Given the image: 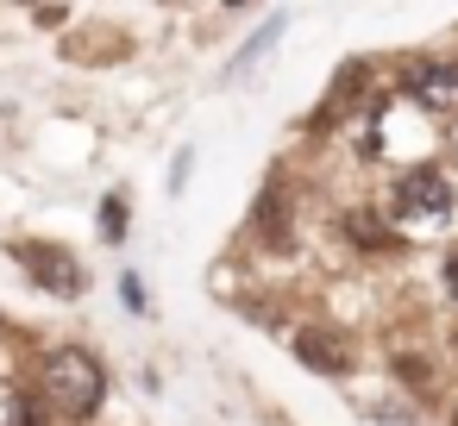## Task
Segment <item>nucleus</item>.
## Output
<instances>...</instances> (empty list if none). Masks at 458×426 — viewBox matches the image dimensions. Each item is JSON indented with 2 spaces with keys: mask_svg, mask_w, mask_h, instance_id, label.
<instances>
[{
  "mask_svg": "<svg viewBox=\"0 0 458 426\" xmlns=\"http://www.w3.org/2000/svg\"><path fill=\"white\" fill-rule=\"evenodd\" d=\"M383 213L395 220L402 238H439L458 226V182L439 163H408L383 188Z\"/></svg>",
  "mask_w": 458,
  "mask_h": 426,
  "instance_id": "obj_1",
  "label": "nucleus"
},
{
  "mask_svg": "<svg viewBox=\"0 0 458 426\" xmlns=\"http://www.w3.org/2000/svg\"><path fill=\"white\" fill-rule=\"evenodd\" d=\"M51 413L64 426H89L107 401V363L89 351V345H45L38 351V382H32Z\"/></svg>",
  "mask_w": 458,
  "mask_h": 426,
  "instance_id": "obj_2",
  "label": "nucleus"
},
{
  "mask_svg": "<svg viewBox=\"0 0 458 426\" xmlns=\"http://www.w3.org/2000/svg\"><path fill=\"white\" fill-rule=\"evenodd\" d=\"M289 351H295V363L301 370H314V376H327V382H352L358 376V338L345 332V326H333V320H301L295 332H289Z\"/></svg>",
  "mask_w": 458,
  "mask_h": 426,
  "instance_id": "obj_3",
  "label": "nucleus"
},
{
  "mask_svg": "<svg viewBox=\"0 0 458 426\" xmlns=\"http://www.w3.org/2000/svg\"><path fill=\"white\" fill-rule=\"evenodd\" d=\"M7 251H13V263H20L45 295H57V301H82V295H89V276H82L76 251H64V245H51V238H13Z\"/></svg>",
  "mask_w": 458,
  "mask_h": 426,
  "instance_id": "obj_4",
  "label": "nucleus"
},
{
  "mask_svg": "<svg viewBox=\"0 0 458 426\" xmlns=\"http://www.w3.org/2000/svg\"><path fill=\"white\" fill-rule=\"evenodd\" d=\"M245 238H251L258 251H270V257L295 251V188H289V176H283V170L258 188L251 220H245Z\"/></svg>",
  "mask_w": 458,
  "mask_h": 426,
  "instance_id": "obj_5",
  "label": "nucleus"
},
{
  "mask_svg": "<svg viewBox=\"0 0 458 426\" xmlns=\"http://www.w3.org/2000/svg\"><path fill=\"white\" fill-rule=\"evenodd\" d=\"M395 95L414 101L420 113H458V63L445 57H414L395 70Z\"/></svg>",
  "mask_w": 458,
  "mask_h": 426,
  "instance_id": "obj_6",
  "label": "nucleus"
},
{
  "mask_svg": "<svg viewBox=\"0 0 458 426\" xmlns=\"http://www.w3.org/2000/svg\"><path fill=\"white\" fill-rule=\"evenodd\" d=\"M333 232H339L358 257H395V251L408 245L383 207H339V213H333Z\"/></svg>",
  "mask_w": 458,
  "mask_h": 426,
  "instance_id": "obj_7",
  "label": "nucleus"
},
{
  "mask_svg": "<svg viewBox=\"0 0 458 426\" xmlns=\"http://www.w3.org/2000/svg\"><path fill=\"white\" fill-rule=\"evenodd\" d=\"M389 382H395L408 401H427V395L439 388V357L420 351V345H395V351H389Z\"/></svg>",
  "mask_w": 458,
  "mask_h": 426,
  "instance_id": "obj_8",
  "label": "nucleus"
},
{
  "mask_svg": "<svg viewBox=\"0 0 458 426\" xmlns=\"http://www.w3.org/2000/svg\"><path fill=\"white\" fill-rule=\"evenodd\" d=\"M283 26H289V20H264V26H258V32L239 45V57H233V76H251V63H258V57H264V51L283 38Z\"/></svg>",
  "mask_w": 458,
  "mask_h": 426,
  "instance_id": "obj_9",
  "label": "nucleus"
},
{
  "mask_svg": "<svg viewBox=\"0 0 458 426\" xmlns=\"http://www.w3.org/2000/svg\"><path fill=\"white\" fill-rule=\"evenodd\" d=\"M7 426H57V413H51V401H45L38 388H20V395H13V413H7Z\"/></svg>",
  "mask_w": 458,
  "mask_h": 426,
  "instance_id": "obj_10",
  "label": "nucleus"
},
{
  "mask_svg": "<svg viewBox=\"0 0 458 426\" xmlns=\"http://www.w3.org/2000/svg\"><path fill=\"white\" fill-rule=\"evenodd\" d=\"M101 238H107V245L126 238V195H107V201H101Z\"/></svg>",
  "mask_w": 458,
  "mask_h": 426,
  "instance_id": "obj_11",
  "label": "nucleus"
},
{
  "mask_svg": "<svg viewBox=\"0 0 458 426\" xmlns=\"http://www.w3.org/2000/svg\"><path fill=\"white\" fill-rule=\"evenodd\" d=\"M120 301H126L132 313H151V295H145V282H139V270H132V276H120Z\"/></svg>",
  "mask_w": 458,
  "mask_h": 426,
  "instance_id": "obj_12",
  "label": "nucleus"
},
{
  "mask_svg": "<svg viewBox=\"0 0 458 426\" xmlns=\"http://www.w3.org/2000/svg\"><path fill=\"white\" fill-rule=\"evenodd\" d=\"M439 288H445V301L458 307V245H445V257H439Z\"/></svg>",
  "mask_w": 458,
  "mask_h": 426,
  "instance_id": "obj_13",
  "label": "nucleus"
},
{
  "mask_svg": "<svg viewBox=\"0 0 458 426\" xmlns=\"http://www.w3.org/2000/svg\"><path fill=\"white\" fill-rule=\"evenodd\" d=\"M445 426H458V401H452V413H445Z\"/></svg>",
  "mask_w": 458,
  "mask_h": 426,
  "instance_id": "obj_14",
  "label": "nucleus"
},
{
  "mask_svg": "<svg viewBox=\"0 0 458 426\" xmlns=\"http://www.w3.org/2000/svg\"><path fill=\"white\" fill-rule=\"evenodd\" d=\"M226 7H245V0H226Z\"/></svg>",
  "mask_w": 458,
  "mask_h": 426,
  "instance_id": "obj_15",
  "label": "nucleus"
},
{
  "mask_svg": "<svg viewBox=\"0 0 458 426\" xmlns=\"http://www.w3.org/2000/svg\"><path fill=\"white\" fill-rule=\"evenodd\" d=\"M0 326H7V320H0Z\"/></svg>",
  "mask_w": 458,
  "mask_h": 426,
  "instance_id": "obj_16",
  "label": "nucleus"
}]
</instances>
